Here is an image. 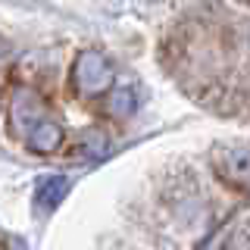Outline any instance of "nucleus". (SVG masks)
Masks as SVG:
<instances>
[{
    "mask_svg": "<svg viewBox=\"0 0 250 250\" xmlns=\"http://www.w3.org/2000/svg\"><path fill=\"white\" fill-rule=\"evenodd\" d=\"M106 150V141L97 135V131H91L88 138H84V144H82V153H88V156H97V153H104Z\"/></svg>",
    "mask_w": 250,
    "mask_h": 250,
    "instance_id": "obj_7",
    "label": "nucleus"
},
{
    "mask_svg": "<svg viewBox=\"0 0 250 250\" xmlns=\"http://www.w3.org/2000/svg\"><path fill=\"white\" fill-rule=\"evenodd\" d=\"M25 144H28V150H35V153H53L57 147L62 144V128L57 122H47V119H41L35 125V128L25 135Z\"/></svg>",
    "mask_w": 250,
    "mask_h": 250,
    "instance_id": "obj_5",
    "label": "nucleus"
},
{
    "mask_svg": "<svg viewBox=\"0 0 250 250\" xmlns=\"http://www.w3.org/2000/svg\"><path fill=\"white\" fill-rule=\"evenodd\" d=\"M44 119V104L31 88H19L10 100V128L16 135H28Z\"/></svg>",
    "mask_w": 250,
    "mask_h": 250,
    "instance_id": "obj_2",
    "label": "nucleus"
},
{
    "mask_svg": "<svg viewBox=\"0 0 250 250\" xmlns=\"http://www.w3.org/2000/svg\"><path fill=\"white\" fill-rule=\"evenodd\" d=\"M72 191V178L62 175V172H53V175H44L38 178L35 185V207L41 209V213H50V209H57L62 200H66V194Z\"/></svg>",
    "mask_w": 250,
    "mask_h": 250,
    "instance_id": "obj_4",
    "label": "nucleus"
},
{
    "mask_svg": "<svg viewBox=\"0 0 250 250\" xmlns=\"http://www.w3.org/2000/svg\"><path fill=\"white\" fill-rule=\"evenodd\" d=\"M109 113L116 119H128L131 113H138V88H131V84L116 88L113 97H109Z\"/></svg>",
    "mask_w": 250,
    "mask_h": 250,
    "instance_id": "obj_6",
    "label": "nucleus"
},
{
    "mask_svg": "<svg viewBox=\"0 0 250 250\" xmlns=\"http://www.w3.org/2000/svg\"><path fill=\"white\" fill-rule=\"evenodd\" d=\"M216 172L229 185H250V150L247 147H225L216 153Z\"/></svg>",
    "mask_w": 250,
    "mask_h": 250,
    "instance_id": "obj_3",
    "label": "nucleus"
},
{
    "mask_svg": "<svg viewBox=\"0 0 250 250\" xmlns=\"http://www.w3.org/2000/svg\"><path fill=\"white\" fill-rule=\"evenodd\" d=\"M69 78H72V88L82 97H97V94L109 91V84H113V66H109V60L104 53L84 50L75 57Z\"/></svg>",
    "mask_w": 250,
    "mask_h": 250,
    "instance_id": "obj_1",
    "label": "nucleus"
}]
</instances>
